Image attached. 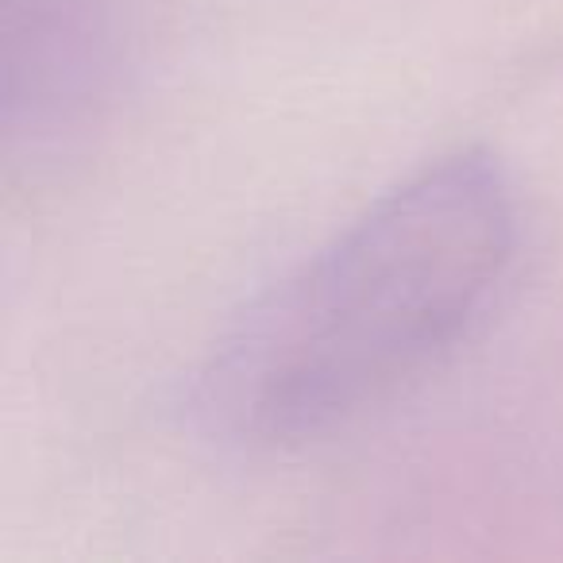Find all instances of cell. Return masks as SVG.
Here are the masks:
<instances>
[{
	"instance_id": "cell-2",
	"label": "cell",
	"mask_w": 563,
	"mask_h": 563,
	"mask_svg": "<svg viewBox=\"0 0 563 563\" xmlns=\"http://www.w3.org/2000/svg\"><path fill=\"white\" fill-rule=\"evenodd\" d=\"M135 0H4V128L47 147L97 117L120 74Z\"/></svg>"
},
{
	"instance_id": "cell-1",
	"label": "cell",
	"mask_w": 563,
	"mask_h": 563,
	"mask_svg": "<svg viewBox=\"0 0 563 563\" xmlns=\"http://www.w3.org/2000/svg\"><path fill=\"white\" fill-rule=\"evenodd\" d=\"M517 240L498 158L421 166L228 324L197 371L201 429L240 452H286L355 424L486 321Z\"/></svg>"
}]
</instances>
